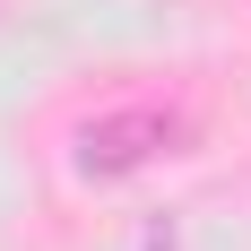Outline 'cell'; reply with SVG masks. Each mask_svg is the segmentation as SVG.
<instances>
[{"label":"cell","mask_w":251,"mask_h":251,"mask_svg":"<svg viewBox=\"0 0 251 251\" xmlns=\"http://www.w3.org/2000/svg\"><path fill=\"white\" fill-rule=\"evenodd\" d=\"M182 148V113L174 104H122V113H96V122H78L70 156L87 182H122V174H148L156 156Z\"/></svg>","instance_id":"cell-1"}]
</instances>
